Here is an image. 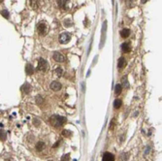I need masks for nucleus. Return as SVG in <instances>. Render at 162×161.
I'll use <instances>...</instances> for the list:
<instances>
[{
  "instance_id": "26",
  "label": "nucleus",
  "mask_w": 162,
  "mask_h": 161,
  "mask_svg": "<svg viewBox=\"0 0 162 161\" xmlns=\"http://www.w3.org/2000/svg\"><path fill=\"white\" fill-rule=\"evenodd\" d=\"M3 2V0H0V3H2Z\"/></svg>"
},
{
  "instance_id": "21",
  "label": "nucleus",
  "mask_w": 162,
  "mask_h": 161,
  "mask_svg": "<svg viewBox=\"0 0 162 161\" xmlns=\"http://www.w3.org/2000/svg\"><path fill=\"white\" fill-rule=\"evenodd\" d=\"M71 134H72V132H71V131H68V130H63V131H62V135H63L64 137H70Z\"/></svg>"
},
{
  "instance_id": "24",
  "label": "nucleus",
  "mask_w": 162,
  "mask_h": 161,
  "mask_svg": "<svg viewBox=\"0 0 162 161\" xmlns=\"http://www.w3.org/2000/svg\"><path fill=\"white\" fill-rule=\"evenodd\" d=\"M33 124L34 125H40V120L38 119V118H33Z\"/></svg>"
},
{
  "instance_id": "23",
  "label": "nucleus",
  "mask_w": 162,
  "mask_h": 161,
  "mask_svg": "<svg viewBox=\"0 0 162 161\" xmlns=\"http://www.w3.org/2000/svg\"><path fill=\"white\" fill-rule=\"evenodd\" d=\"M69 160H70V154H65L61 158V161H69Z\"/></svg>"
},
{
  "instance_id": "11",
  "label": "nucleus",
  "mask_w": 162,
  "mask_h": 161,
  "mask_svg": "<svg viewBox=\"0 0 162 161\" xmlns=\"http://www.w3.org/2000/svg\"><path fill=\"white\" fill-rule=\"evenodd\" d=\"M22 89H23V91L25 93V94H28L29 92L31 91V85L29 84V83H24L23 86H22Z\"/></svg>"
},
{
  "instance_id": "16",
  "label": "nucleus",
  "mask_w": 162,
  "mask_h": 161,
  "mask_svg": "<svg viewBox=\"0 0 162 161\" xmlns=\"http://www.w3.org/2000/svg\"><path fill=\"white\" fill-rule=\"evenodd\" d=\"M120 106H121V100L116 99L115 102H114V107H115V109H119Z\"/></svg>"
},
{
  "instance_id": "7",
  "label": "nucleus",
  "mask_w": 162,
  "mask_h": 161,
  "mask_svg": "<svg viewBox=\"0 0 162 161\" xmlns=\"http://www.w3.org/2000/svg\"><path fill=\"white\" fill-rule=\"evenodd\" d=\"M53 58H54V60L56 61V62H63V61L65 60V57H64L61 54H59V53H54Z\"/></svg>"
},
{
  "instance_id": "22",
  "label": "nucleus",
  "mask_w": 162,
  "mask_h": 161,
  "mask_svg": "<svg viewBox=\"0 0 162 161\" xmlns=\"http://www.w3.org/2000/svg\"><path fill=\"white\" fill-rule=\"evenodd\" d=\"M1 14H2V16H3V17H5L6 19H8V18H9V16H10V15H9V12L7 11V10H5V9L1 11Z\"/></svg>"
},
{
  "instance_id": "2",
  "label": "nucleus",
  "mask_w": 162,
  "mask_h": 161,
  "mask_svg": "<svg viewBox=\"0 0 162 161\" xmlns=\"http://www.w3.org/2000/svg\"><path fill=\"white\" fill-rule=\"evenodd\" d=\"M37 71H39V72H42V73H44V72H46L47 69H48V62H47L46 59H44V58H39L38 59V66H37Z\"/></svg>"
},
{
  "instance_id": "25",
  "label": "nucleus",
  "mask_w": 162,
  "mask_h": 161,
  "mask_svg": "<svg viewBox=\"0 0 162 161\" xmlns=\"http://www.w3.org/2000/svg\"><path fill=\"white\" fill-rule=\"evenodd\" d=\"M58 145H59V142H56V144H55V145L54 146V148H56V147H57Z\"/></svg>"
},
{
  "instance_id": "18",
  "label": "nucleus",
  "mask_w": 162,
  "mask_h": 161,
  "mask_svg": "<svg viewBox=\"0 0 162 161\" xmlns=\"http://www.w3.org/2000/svg\"><path fill=\"white\" fill-rule=\"evenodd\" d=\"M44 102V99L42 98V96L41 95H38V96H36V103L38 104V105H41V104H43Z\"/></svg>"
},
{
  "instance_id": "5",
  "label": "nucleus",
  "mask_w": 162,
  "mask_h": 161,
  "mask_svg": "<svg viewBox=\"0 0 162 161\" xmlns=\"http://www.w3.org/2000/svg\"><path fill=\"white\" fill-rule=\"evenodd\" d=\"M61 87H62L61 83H60L59 81H57V80H54V81H53V82L51 83V89L54 90V91H58V90H60Z\"/></svg>"
},
{
  "instance_id": "20",
  "label": "nucleus",
  "mask_w": 162,
  "mask_h": 161,
  "mask_svg": "<svg viewBox=\"0 0 162 161\" xmlns=\"http://www.w3.org/2000/svg\"><path fill=\"white\" fill-rule=\"evenodd\" d=\"M0 140L1 141H5L6 140V133L3 130H0Z\"/></svg>"
},
{
  "instance_id": "19",
  "label": "nucleus",
  "mask_w": 162,
  "mask_h": 161,
  "mask_svg": "<svg viewBox=\"0 0 162 161\" xmlns=\"http://www.w3.org/2000/svg\"><path fill=\"white\" fill-rule=\"evenodd\" d=\"M122 80H123V81H122L123 86H124L125 88H128V87H129V83L127 82V77H126V76H124V77H123V79H122Z\"/></svg>"
},
{
  "instance_id": "3",
  "label": "nucleus",
  "mask_w": 162,
  "mask_h": 161,
  "mask_svg": "<svg viewBox=\"0 0 162 161\" xmlns=\"http://www.w3.org/2000/svg\"><path fill=\"white\" fill-rule=\"evenodd\" d=\"M48 24L45 22H41L38 23L37 25V31L39 32V34L41 35H46L48 32Z\"/></svg>"
},
{
  "instance_id": "12",
  "label": "nucleus",
  "mask_w": 162,
  "mask_h": 161,
  "mask_svg": "<svg viewBox=\"0 0 162 161\" xmlns=\"http://www.w3.org/2000/svg\"><path fill=\"white\" fill-rule=\"evenodd\" d=\"M129 35H130V30L127 28H124L120 31V36L122 38H127V37H129Z\"/></svg>"
},
{
  "instance_id": "9",
  "label": "nucleus",
  "mask_w": 162,
  "mask_h": 161,
  "mask_svg": "<svg viewBox=\"0 0 162 161\" xmlns=\"http://www.w3.org/2000/svg\"><path fill=\"white\" fill-rule=\"evenodd\" d=\"M25 72H26L27 75H32L34 73V67L30 63H27L26 67H25Z\"/></svg>"
},
{
  "instance_id": "8",
  "label": "nucleus",
  "mask_w": 162,
  "mask_h": 161,
  "mask_svg": "<svg viewBox=\"0 0 162 161\" xmlns=\"http://www.w3.org/2000/svg\"><path fill=\"white\" fill-rule=\"evenodd\" d=\"M115 160V156L110 153V152H105L103 154V159L102 161H114Z\"/></svg>"
},
{
  "instance_id": "13",
  "label": "nucleus",
  "mask_w": 162,
  "mask_h": 161,
  "mask_svg": "<svg viewBox=\"0 0 162 161\" xmlns=\"http://www.w3.org/2000/svg\"><path fill=\"white\" fill-rule=\"evenodd\" d=\"M130 46H129V44L128 43H123L122 45H121V50H122V52L123 53H125V54H127L130 52Z\"/></svg>"
},
{
  "instance_id": "1",
  "label": "nucleus",
  "mask_w": 162,
  "mask_h": 161,
  "mask_svg": "<svg viewBox=\"0 0 162 161\" xmlns=\"http://www.w3.org/2000/svg\"><path fill=\"white\" fill-rule=\"evenodd\" d=\"M65 121H66V118L63 117V116H60V115H53V116L50 118L51 124L54 125L55 128L63 125V124L65 123Z\"/></svg>"
},
{
  "instance_id": "27",
  "label": "nucleus",
  "mask_w": 162,
  "mask_h": 161,
  "mask_svg": "<svg viewBox=\"0 0 162 161\" xmlns=\"http://www.w3.org/2000/svg\"><path fill=\"white\" fill-rule=\"evenodd\" d=\"M50 161H51V160H50Z\"/></svg>"
},
{
  "instance_id": "17",
  "label": "nucleus",
  "mask_w": 162,
  "mask_h": 161,
  "mask_svg": "<svg viewBox=\"0 0 162 161\" xmlns=\"http://www.w3.org/2000/svg\"><path fill=\"white\" fill-rule=\"evenodd\" d=\"M54 73H55V75H56L57 77H61V76H62V73H63V70H62V68L58 67V68H56V69H55Z\"/></svg>"
},
{
  "instance_id": "4",
  "label": "nucleus",
  "mask_w": 162,
  "mask_h": 161,
  "mask_svg": "<svg viewBox=\"0 0 162 161\" xmlns=\"http://www.w3.org/2000/svg\"><path fill=\"white\" fill-rule=\"evenodd\" d=\"M71 40V35L70 33H67V32H63L59 35V42L61 44H67L68 42H70Z\"/></svg>"
},
{
  "instance_id": "10",
  "label": "nucleus",
  "mask_w": 162,
  "mask_h": 161,
  "mask_svg": "<svg viewBox=\"0 0 162 161\" xmlns=\"http://www.w3.org/2000/svg\"><path fill=\"white\" fill-rule=\"evenodd\" d=\"M125 65H126V60H125V58L120 57L118 59V61H117V67L120 69V68H124Z\"/></svg>"
},
{
  "instance_id": "6",
  "label": "nucleus",
  "mask_w": 162,
  "mask_h": 161,
  "mask_svg": "<svg viewBox=\"0 0 162 161\" xmlns=\"http://www.w3.org/2000/svg\"><path fill=\"white\" fill-rule=\"evenodd\" d=\"M57 4L59 8L63 9V10H67L69 7L67 6L69 4V0H57Z\"/></svg>"
},
{
  "instance_id": "15",
  "label": "nucleus",
  "mask_w": 162,
  "mask_h": 161,
  "mask_svg": "<svg viewBox=\"0 0 162 161\" xmlns=\"http://www.w3.org/2000/svg\"><path fill=\"white\" fill-rule=\"evenodd\" d=\"M121 90H122V85L119 84V83H117L116 85V87H115V93H116V95H118V94L121 93Z\"/></svg>"
},
{
  "instance_id": "14",
  "label": "nucleus",
  "mask_w": 162,
  "mask_h": 161,
  "mask_svg": "<svg viewBox=\"0 0 162 161\" xmlns=\"http://www.w3.org/2000/svg\"><path fill=\"white\" fill-rule=\"evenodd\" d=\"M44 149H45V143L44 142H38L36 144V150L38 151H42Z\"/></svg>"
}]
</instances>
